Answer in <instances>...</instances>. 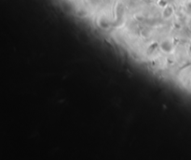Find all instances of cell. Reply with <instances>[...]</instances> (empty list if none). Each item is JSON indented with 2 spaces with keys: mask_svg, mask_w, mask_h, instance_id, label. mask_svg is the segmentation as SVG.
Segmentation results:
<instances>
[{
  "mask_svg": "<svg viewBox=\"0 0 191 160\" xmlns=\"http://www.w3.org/2000/svg\"><path fill=\"white\" fill-rule=\"evenodd\" d=\"M98 26L102 29H108L109 23L104 17H101V18H99V20H98Z\"/></svg>",
  "mask_w": 191,
  "mask_h": 160,
  "instance_id": "1",
  "label": "cell"
},
{
  "mask_svg": "<svg viewBox=\"0 0 191 160\" xmlns=\"http://www.w3.org/2000/svg\"><path fill=\"white\" fill-rule=\"evenodd\" d=\"M161 50L165 53H170L171 51V43L168 40H164L161 44Z\"/></svg>",
  "mask_w": 191,
  "mask_h": 160,
  "instance_id": "2",
  "label": "cell"
},
{
  "mask_svg": "<svg viewBox=\"0 0 191 160\" xmlns=\"http://www.w3.org/2000/svg\"><path fill=\"white\" fill-rule=\"evenodd\" d=\"M171 12H172L171 8H170V7L166 8V9H164V11H163V16L166 17V18H169V17L171 15Z\"/></svg>",
  "mask_w": 191,
  "mask_h": 160,
  "instance_id": "3",
  "label": "cell"
}]
</instances>
